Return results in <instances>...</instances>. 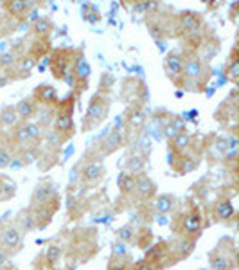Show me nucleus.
<instances>
[{"label": "nucleus", "instance_id": "28", "mask_svg": "<svg viewBox=\"0 0 239 270\" xmlns=\"http://www.w3.org/2000/svg\"><path fill=\"white\" fill-rule=\"evenodd\" d=\"M88 74H90V65L84 62L83 58H80V60H78V67H76V78H83V80H86Z\"/></svg>", "mask_w": 239, "mask_h": 270}, {"label": "nucleus", "instance_id": "22", "mask_svg": "<svg viewBox=\"0 0 239 270\" xmlns=\"http://www.w3.org/2000/svg\"><path fill=\"white\" fill-rule=\"evenodd\" d=\"M173 207H174V200H173V196H169V194H162V196H159L155 202V209L162 214L171 213Z\"/></svg>", "mask_w": 239, "mask_h": 270}, {"label": "nucleus", "instance_id": "11", "mask_svg": "<svg viewBox=\"0 0 239 270\" xmlns=\"http://www.w3.org/2000/svg\"><path fill=\"white\" fill-rule=\"evenodd\" d=\"M103 164L101 162H88L84 164L83 170H81V179L84 182H97L101 177H103Z\"/></svg>", "mask_w": 239, "mask_h": 270}, {"label": "nucleus", "instance_id": "1", "mask_svg": "<svg viewBox=\"0 0 239 270\" xmlns=\"http://www.w3.org/2000/svg\"><path fill=\"white\" fill-rule=\"evenodd\" d=\"M207 76V65L202 58L191 56L183 62V71H182V81L180 83H189V85L198 87V83L205 80Z\"/></svg>", "mask_w": 239, "mask_h": 270}, {"label": "nucleus", "instance_id": "7", "mask_svg": "<svg viewBox=\"0 0 239 270\" xmlns=\"http://www.w3.org/2000/svg\"><path fill=\"white\" fill-rule=\"evenodd\" d=\"M178 25L185 36H192V34L200 33L202 27V16L194 11H183L178 14Z\"/></svg>", "mask_w": 239, "mask_h": 270}, {"label": "nucleus", "instance_id": "18", "mask_svg": "<svg viewBox=\"0 0 239 270\" xmlns=\"http://www.w3.org/2000/svg\"><path fill=\"white\" fill-rule=\"evenodd\" d=\"M119 189H121V193L124 194H132L133 191H135V175H132V173H121L119 175Z\"/></svg>", "mask_w": 239, "mask_h": 270}, {"label": "nucleus", "instance_id": "15", "mask_svg": "<svg viewBox=\"0 0 239 270\" xmlns=\"http://www.w3.org/2000/svg\"><path fill=\"white\" fill-rule=\"evenodd\" d=\"M16 229H18L20 232H24V234L36 229V222H34V216L31 209H25V211H22V213L18 214V218H16Z\"/></svg>", "mask_w": 239, "mask_h": 270}, {"label": "nucleus", "instance_id": "36", "mask_svg": "<svg viewBox=\"0 0 239 270\" xmlns=\"http://www.w3.org/2000/svg\"><path fill=\"white\" fill-rule=\"evenodd\" d=\"M124 254H126V243H115L113 256H124Z\"/></svg>", "mask_w": 239, "mask_h": 270}, {"label": "nucleus", "instance_id": "23", "mask_svg": "<svg viewBox=\"0 0 239 270\" xmlns=\"http://www.w3.org/2000/svg\"><path fill=\"white\" fill-rule=\"evenodd\" d=\"M58 132H69L72 130V114L71 112H63L56 117V123H54Z\"/></svg>", "mask_w": 239, "mask_h": 270}, {"label": "nucleus", "instance_id": "12", "mask_svg": "<svg viewBox=\"0 0 239 270\" xmlns=\"http://www.w3.org/2000/svg\"><path fill=\"white\" fill-rule=\"evenodd\" d=\"M31 211H33L34 222H36L38 229L47 227L49 223H51L52 213H54V209L52 207H49V205H42V207H31Z\"/></svg>", "mask_w": 239, "mask_h": 270}, {"label": "nucleus", "instance_id": "6", "mask_svg": "<svg viewBox=\"0 0 239 270\" xmlns=\"http://www.w3.org/2000/svg\"><path fill=\"white\" fill-rule=\"evenodd\" d=\"M182 227H183V236H185V238H191V240L198 238V234H200V232H202V229H203L202 213H200L196 207H192L191 211L183 216Z\"/></svg>", "mask_w": 239, "mask_h": 270}, {"label": "nucleus", "instance_id": "33", "mask_svg": "<svg viewBox=\"0 0 239 270\" xmlns=\"http://www.w3.org/2000/svg\"><path fill=\"white\" fill-rule=\"evenodd\" d=\"M113 81H115V78H113L112 74L104 72L103 76H101V83H99V87H101V92H104V90L110 89V87L113 85Z\"/></svg>", "mask_w": 239, "mask_h": 270}, {"label": "nucleus", "instance_id": "25", "mask_svg": "<svg viewBox=\"0 0 239 270\" xmlns=\"http://www.w3.org/2000/svg\"><path fill=\"white\" fill-rule=\"evenodd\" d=\"M144 121H146L144 112H141L139 108L133 110L132 114H130V117H128V124H130L132 128H141L142 124H144Z\"/></svg>", "mask_w": 239, "mask_h": 270}, {"label": "nucleus", "instance_id": "35", "mask_svg": "<svg viewBox=\"0 0 239 270\" xmlns=\"http://www.w3.org/2000/svg\"><path fill=\"white\" fill-rule=\"evenodd\" d=\"M11 164V155L7 150H4V148H0V170L2 168H7Z\"/></svg>", "mask_w": 239, "mask_h": 270}, {"label": "nucleus", "instance_id": "30", "mask_svg": "<svg viewBox=\"0 0 239 270\" xmlns=\"http://www.w3.org/2000/svg\"><path fill=\"white\" fill-rule=\"evenodd\" d=\"M14 137H16V142H18V144H27V142H31V137H29L27 130H25V124H22V126L16 128Z\"/></svg>", "mask_w": 239, "mask_h": 270}, {"label": "nucleus", "instance_id": "21", "mask_svg": "<svg viewBox=\"0 0 239 270\" xmlns=\"http://www.w3.org/2000/svg\"><path fill=\"white\" fill-rule=\"evenodd\" d=\"M31 7H33L31 2H22V0H14V2H7L5 4V9L9 11L11 14H16V16L25 14Z\"/></svg>", "mask_w": 239, "mask_h": 270}, {"label": "nucleus", "instance_id": "13", "mask_svg": "<svg viewBox=\"0 0 239 270\" xmlns=\"http://www.w3.org/2000/svg\"><path fill=\"white\" fill-rule=\"evenodd\" d=\"M124 146V137H122V133L119 130H112V132L108 133L106 139L103 141V152L104 153H113L115 150Z\"/></svg>", "mask_w": 239, "mask_h": 270}, {"label": "nucleus", "instance_id": "8", "mask_svg": "<svg viewBox=\"0 0 239 270\" xmlns=\"http://www.w3.org/2000/svg\"><path fill=\"white\" fill-rule=\"evenodd\" d=\"M194 249V240L185 236H178L171 243H167V252L174 260H185Z\"/></svg>", "mask_w": 239, "mask_h": 270}, {"label": "nucleus", "instance_id": "32", "mask_svg": "<svg viewBox=\"0 0 239 270\" xmlns=\"http://www.w3.org/2000/svg\"><path fill=\"white\" fill-rule=\"evenodd\" d=\"M227 74H229V78L232 81H238V74H239V63H238V60L236 58H232V62H230V65H229V71H227Z\"/></svg>", "mask_w": 239, "mask_h": 270}, {"label": "nucleus", "instance_id": "2", "mask_svg": "<svg viewBox=\"0 0 239 270\" xmlns=\"http://www.w3.org/2000/svg\"><path fill=\"white\" fill-rule=\"evenodd\" d=\"M108 112V97L99 92L92 97L88 104V110H86V117H84V128H94L97 126L104 117H106Z\"/></svg>", "mask_w": 239, "mask_h": 270}, {"label": "nucleus", "instance_id": "10", "mask_svg": "<svg viewBox=\"0 0 239 270\" xmlns=\"http://www.w3.org/2000/svg\"><path fill=\"white\" fill-rule=\"evenodd\" d=\"M155 191H157V185L153 184L148 177H144V175L135 177V191H133V193H137V196L148 200L155 194Z\"/></svg>", "mask_w": 239, "mask_h": 270}, {"label": "nucleus", "instance_id": "31", "mask_svg": "<svg viewBox=\"0 0 239 270\" xmlns=\"http://www.w3.org/2000/svg\"><path fill=\"white\" fill-rule=\"evenodd\" d=\"M119 238H121V242H124V243H130L135 238V232H133V229L132 227H122V229H119Z\"/></svg>", "mask_w": 239, "mask_h": 270}, {"label": "nucleus", "instance_id": "16", "mask_svg": "<svg viewBox=\"0 0 239 270\" xmlns=\"http://www.w3.org/2000/svg\"><path fill=\"white\" fill-rule=\"evenodd\" d=\"M14 112H16V115H18V119H24V121H27V119L33 117L34 112H36V104L33 103V99H24V101H20V103L16 104Z\"/></svg>", "mask_w": 239, "mask_h": 270}, {"label": "nucleus", "instance_id": "9", "mask_svg": "<svg viewBox=\"0 0 239 270\" xmlns=\"http://www.w3.org/2000/svg\"><path fill=\"white\" fill-rule=\"evenodd\" d=\"M52 196H56V189H54L52 184L45 182V184H40L34 189L33 196H31V204H33V207H42V205H49L51 207Z\"/></svg>", "mask_w": 239, "mask_h": 270}, {"label": "nucleus", "instance_id": "19", "mask_svg": "<svg viewBox=\"0 0 239 270\" xmlns=\"http://www.w3.org/2000/svg\"><path fill=\"white\" fill-rule=\"evenodd\" d=\"M144 166H146V159H144V155H141V153H135V155H132L126 161V170H128V173H132V175L142 173Z\"/></svg>", "mask_w": 239, "mask_h": 270}, {"label": "nucleus", "instance_id": "29", "mask_svg": "<svg viewBox=\"0 0 239 270\" xmlns=\"http://www.w3.org/2000/svg\"><path fill=\"white\" fill-rule=\"evenodd\" d=\"M25 130H27L29 137H31V142L36 141L40 137V133H42V126L38 123H25Z\"/></svg>", "mask_w": 239, "mask_h": 270}, {"label": "nucleus", "instance_id": "14", "mask_svg": "<svg viewBox=\"0 0 239 270\" xmlns=\"http://www.w3.org/2000/svg\"><path fill=\"white\" fill-rule=\"evenodd\" d=\"M234 213H236V209L230 200H221V202H218V204L214 205V216L216 220H220V222L230 220L234 216Z\"/></svg>", "mask_w": 239, "mask_h": 270}, {"label": "nucleus", "instance_id": "4", "mask_svg": "<svg viewBox=\"0 0 239 270\" xmlns=\"http://www.w3.org/2000/svg\"><path fill=\"white\" fill-rule=\"evenodd\" d=\"M212 270H234L236 269V252H227L221 247H216L209 254Z\"/></svg>", "mask_w": 239, "mask_h": 270}, {"label": "nucleus", "instance_id": "39", "mask_svg": "<svg viewBox=\"0 0 239 270\" xmlns=\"http://www.w3.org/2000/svg\"><path fill=\"white\" fill-rule=\"evenodd\" d=\"M7 261H9V254H7V252H5L4 249L0 247V269L7 265Z\"/></svg>", "mask_w": 239, "mask_h": 270}, {"label": "nucleus", "instance_id": "40", "mask_svg": "<svg viewBox=\"0 0 239 270\" xmlns=\"http://www.w3.org/2000/svg\"><path fill=\"white\" fill-rule=\"evenodd\" d=\"M33 65H34V63H33V60H31V58H25L24 62L20 63V67H22V71L25 69V72L31 71V69H33Z\"/></svg>", "mask_w": 239, "mask_h": 270}, {"label": "nucleus", "instance_id": "41", "mask_svg": "<svg viewBox=\"0 0 239 270\" xmlns=\"http://www.w3.org/2000/svg\"><path fill=\"white\" fill-rule=\"evenodd\" d=\"M2 33H4V31H2V25H0V36H2Z\"/></svg>", "mask_w": 239, "mask_h": 270}, {"label": "nucleus", "instance_id": "34", "mask_svg": "<svg viewBox=\"0 0 239 270\" xmlns=\"http://www.w3.org/2000/svg\"><path fill=\"white\" fill-rule=\"evenodd\" d=\"M133 270H159V267H157L155 263L148 261V260H142V261H139V263L133 265Z\"/></svg>", "mask_w": 239, "mask_h": 270}, {"label": "nucleus", "instance_id": "37", "mask_svg": "<svg viewBox=\"0 0 239 270\" xmlns=\"http://www.w3.org/2000/svg\"><path fill=\"white\" fill-rule=\"evenodd\" d=\"M106 270H130L126 267V263H121V261H112L110 265H108Z\"/></svg>", "mask_w": 239, "mask_h": 270}, {"label": "nucleus", "instance_id": "24", "mask_svg": "<svg viewBox=\"0 0 239 270\" xmlns=\"http://www.w3.org/2000/svg\"><path fill=\"white\" fill-rule=\"evenodd\" d=\"M18 115H16V112H14V108H5L4 112H2V115H0V123L5 124V126H9V128H13V126H16L18 124Z\"/></svg>", "mask_w": 239, "mask_h": 270}, {"label": "nucleus", "instance_id": "3", "mask_svg": "<svg viewBox=\"0 0 239 270\" xmlns=\"http://www.w3.org/2000/svg\"><path fill=\"white\" fill-rule=\"evenodd\" d=\"M183 62H185V58H183L178 51L169 52L167 56H165V60H164L165 76L173 81V83H176V85H180V81H182Z\"/></svg>", "mask_w": 239, "mask_h": 270}, {"label": "nucleus", "instance_id": "38", "mask_svg": "<svg viewBox=\"0 0 239 270\" xmlns=\"http://www.w3.org/2000/svg\"><path fill=\"white\" fill-rule=\"evenodd\" d=\"M13 62H14L13 52H7V54H2V56H0V63H2V65H11Z\"/></svg>", "mask_w": 239, "mask_h": 270}, {"label": "nucleus", "instance_id": "27", "mask_svg": "<svg viewBox=\"0 0 239 270\" xmlns=\"http://www.w3.org/2000/svg\"><path fill=\"white\" fill-rule=\"evenodd\" d=\"M34 31H36V34H49L52 31V25L47 18H38L34 22Z\"/></svg>", "mask_w": 239, "mask_h": 270}, {"label": "nucleus", "instance_id": "5", "mask_svg": "<svg viewBox=\"0 0 239 270\" xmlns=\"http://www.w3.org/2000/svg\"><path fill=\"white\" fill-rule=\"evenodd\" d=\"M0 245L9 256L14 252H18L20 247H22V232L14 225H7L4 231L0 232Z\"/></svg>", "mask_w": 239, "mask_h": 270}, {"label": "nucleus", "instance_id": "26", "mask_svg": "<svg viewBox=\"0 0 239 270\" xmlns=\"http://www.w3.org/2000/svg\"><path fill=\"white\" fill-rule=\"evenodd\" d=\"M45 258H47V263H49V265H56L58 261L61 260V247L51 245V247L47 249V254H45Z\"/></svg>", "mask_w": 239, "mask_h": 270}, {"label": "nucleus", "instance_id": "17", "mask_svg": "<svg viewBox=\"0 0 239 270\" xmlns=\"http://www.w3.org/2000/svg\"><path fill=\"white\" fill-rule=\"evenodd\" d=\"M191 146V135H189L185 130H182L180 133H176L173 139H171V150L173 152H183Z\"/></svg>", "mask_w": 239, "mask_h": 270}, {"label": "nucleus", "instance_id": "20", "mask_svg": "<svg viewBox=\"0 0 239 270\" xmlns=\"http://www.w3.org/2000/svg\"><path fill=\"white\" fill-rule=\"evenodd\" d=\"M36 97L42 103H45V104H52V103H56V90L52 89V87H49V85H42V87H38L36 89Z\"/></svg>", "mask_w": 239, "mask_h": 270}]
</instances>
